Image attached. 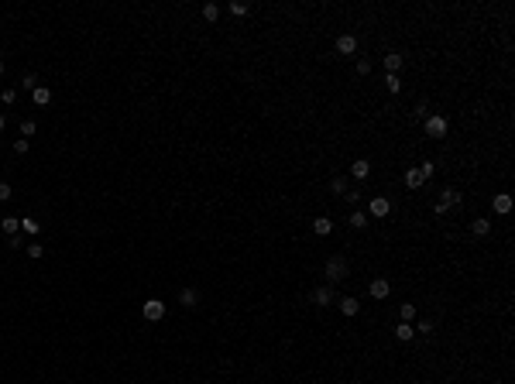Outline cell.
<instances>
[{
  "label": "cell",
  "mask_w": 515,
  "mask_h": 384,
  "mask_svg": "<svg viewBox=\"0 0 515 384\" xmlns=\"http://www.w3.org/2000/svg\"><path fill=\"white\" fill-rule=\"evenodd\" d=\"M347 274H351L347 258H343V254H333V258L326 261V282H330V285H340V282H347Z\"/></svg>",
  "instance_id": "cell-1"
},
{
  "label": "cell",
  "mask_w": 515,
  "mask_h": 384,
  "mask_svg": "<svg viewBox=\"0 0 515 384\" xmlns=\"http://www.w3.org/2000/svg\"><path fill=\"white\" fill-rule=\"evenodd\" d=\"M426 137H433V141H440V137H446V131H450V120H446L443 113H429L426 117V124H423Z\"/></svg>",
  "instance_id": "cell-2"
},
{
  "label": "cell",
  "mask_w": 515,
  "mask_h": 384,
  "mask_svg": "<svg viewBox=\"0 0 515 384\" xmlns=\"http://www.w3.org/2000/svg\"><path fill=\"white\" fill-rule=\"evenodd\" d=\"M460 199H464V196H460V192L454 189V185H446V189L440 192V199H436V206H433V213H436V216H443L446 209H454V206H460Z\"/></svg>",
  "instance_id": "cell-3"
},
{
  "label": "cell",
  "mask_w": 515,
  "mask_h": 384,
  "mask_svg": "<svg viewBox=\"0 0 515 384\" xmlns=\"http://www.w3.org/2000/svg\"><path fill=\"white\" fill-rule=\"evenodd\" d=\"M388 213H392V199H388V196H371V203H367V216H371V220H385Z\"/></svg>",
  "instance_id": "cell-4"
},
{
  "label": "cell",
  "mask_w": 515,
  "mask_h": 384,
  "mask_svg": "<svg viewBox=\"0 0 515 384\" xmlns=\"http://www.w3.org/2000/svg\"><path fill=\"white\" fill-rule=\"evenodd\" d=\"M337 302V288L333 285H320L316 292H313V305H320V309H326V305Z\"/></svg>",
  "instance_id": "cell-5"
},
{
  "label": "cell",
  "mask_w": 515,
  "mask_h": 384,
  "mask_svg": "<svg viewBox=\"0 0 515 384\" xmlns=\"http://www.w3.org/2000/svg\"><path fill=\"white\" fill-rule=\"evenodd\" d=\"M367 292H371V298H378V302H381V298H388V295H392V282H388V278H381V274H378V278H371V285H367Z\"/></svg>",
  "instance_id": "cell-6"
},
{
  "label": "cell",
  "mask_w": 515,
  "mask_h": 384,
  "mask_svg": "<svg viewBox=\"0 0 515 384\" xmlns=\"http://www.w3.org/2000/svg\"><path fill=\"white\" fill-rule=\"evenodd\" d=\"M141 312H145V319H148V323H158V319H165V302H161V298H148Z\"/></svg>",
  "instance_id": "cell-7"
},
{
  "label": "cell",
  "mask_w": 515,
  "mask_h": 384,
  "mask_svg": "<svg viewBox=\"0 0 515 384\" xmlns=\"http://www.w3.org/2000/svg\"><path fill=\"white\" fill-rule=\"evenodd\" d=\"M491 209L498 216H508L512 213V196H508V192H495L491 196Z\"/></svg>",
  "instance_id": "cell-8"
},
{
  "label": "cell",
  "mask_w": 515,
  "mask_h": 384,
  "mask_svg": "<svg viewBox=\"0 0 515 384\" xmlns=\"http://www.w3.org/2000/svg\"><path fill=\"white\" fill-rule=\"evenodd\" d=\"M333 48H337V55H354V52H357V38H354V34H340Z\"/></svg>",
  "instance_id": "cell-9"
},
{
  "label": "cell",
  "mask_w": 515,
  "mask_h": 384,
  "mask_svg": "<svg viewBox=\"0 0 515 384\" xmlns=\"http://www.w3.org/2000/svg\"><path fill=\"white\" fill-rule=\"evenodd\" d=\"M470 233H474V237H488V233H491V220H488V216H474V220H470Z\"/></svg>",
  "instance_id": "cell-10"
},
{
  "label": "cell",
  "mask_w": 515,
  "mask_h": 384,
  "mask_svg": "<svg viewBox=\"0 0 515 384\" xmlns=\"http://www.w3.org/2000/svg\"><path fill=\"white\" fill-rule=\"evenodd\" d=\"M367 175H371V161H367V158H357L354 165H351V179H357V182H364Z\"/></svg>",
  "instance_id": "cell-11"
},
{
  "label": "cell",
  "mask_w": 515,
  "mask_h": 384,
  "mask_svg": "<svg viewBox=\"0 0 515 384\" xmlns=\"http://www.w3.org/2000/svg\"><path fill=\"white\" fill-rule=\"evenodd\" d=\"M313 233H316V237H330L333 233V220L330 216H316V220H313Z\"/></svg>",
  "instance_id": "cell-12"
},
{
  "label": "cell",
  "mask_w": 515,
  "mask_h": 384,
  "mask_svg": "<svg viewBox=\"0 0 515 384\" xmlns=\"http://www.w3.org/2000/svg\"><path fill=\"white\" fill-rule=\"evenodd\" d=\"M337 302H340L343 316H357V312H361V302H357L354 295H343V298H337Z\"/></svg>",
  "instance_id": "cell-13"
},
{
  "label": "cell",
  "mask_w": 515,
  "mask_h": 384,
  "mask_svg": "<svg viewBox=\"0 0 515 384\" xmlns=\"http://www.w3.org/2000/svg\"><path fill=\"white\" fill-rule=\"evenodd\" d=\"M402 62H405V58H402V52H388V55H385V72H392V76H399Z\"/></svg>",
  "instance_id": "cell-14"
},
{
  "label": "cell",
  "mask_w": 515,
  "mask_h": 384,
  "mask_svg": "<svg viewBox=\"0 0 515 384\" xmlns=\"http://www.w3.org/2000/svg\"><path fill=\"white\" fill-rule=\"evenodd\" d=\"M402 182H405V189H419V185H423V175H419V168H416V165H412V168L409 172H405V175H402Z\"/></svg>",
  "instance_id": "cell-15"
},
{
  "label": "cell",
  "mask_w": 515,
  "mask_h": 384,
  "mask_svg": "<svg viewBox=\"0 0 515 384\" xmlns=\"http://www.w3.org/2000/svg\"><path fill=\"white\" fill-rule=\"evenodd\" d=\"M0 230H4L7 237H14V233L21 230V216H4V220H0Z\"/></svg>",
  "instance_id": "cell-16"
},
{
  "label": "cell",
  "mask_w": 515,
  "mask_h": 384,
  "mask_svg": "<svg viewBox=\"0 0 515 384\" xmlns=\"http://www.w3.org/2000/svg\"><path fill=\"white\" fill-rule=\"evenodd\" d=\"M347 223L354 226V230H364V226H367V213H364V209H354V213L347 216Z\"/></svg>",
  "instance_id": "cell-17"
},
{
  "label": "cell",
  "mask_w": 515,
  "mask_h": 384,
  "mask_svg": "<svg viewBox=\"0 0 515 384\" xmlns=\"http://www.w3.org/2000/svg\"><path fill=\"white\" fill-rule=\"evenodd\" d=\"M179 302H182L186 309H193V305L199 302V292H196V288H182V292H179Z\"/></svg>",
  "instance_id": "cell-18"
},
{
  "label": "cell",
  "mask_w": 515,
  "mask_h": 384,
  "mask_svg": "<svg viewBox=\"0 0 515 384\" xmlns=\"http://www.w3.org/2000/svg\"><path fill=\"white\" fill-rule=\"evenodd\" d=\"M412 336H416V329H412V323H399V326H395V339H402V343H409Z\"/></svg>",
  "instance_id": "cell-19"
},
{
  "label": "cell",
  "mask_w": 515,
  "mask_h": 384,
  "mask_svg": "<svg viewBox=\"0 0 515 384\" xmlns=\"http://www.w3.org/2000/svg\"><path fill=\"white\" fill-rule=\"evenodd\" d=\"M330 192H333V196H343V192H347V175H333V179H330Z\"/></svg>",
  "instance_id": "cell-20"
},
{
  "label": "cell",
  "mask_w": 515,
  "mask_h": 384,
  "mask_svg": "<svg viewBox=\"0 0 515 384\" xmlns=\"http://www.w3.org/2000/svg\"><path fill=\"white\" fill-rule=\"evenodd\" d=\"M31 100H34V103H38V106H45V103H48V100H52V90H48V86H38V90H34V93H31Z\"/></svg>",
  "instance_id": "cell-21"
},
{
  "label": "cell",
  "mask_w": 515,
  "mask_h": 384,
  "mask_svg": "<svg viewBox=\"0 0 515 384\" xmlns=\"http://www.w3.org/2000/svg\"><path fill=\"white\" fill-rule=\"evenodd\" d=\"M385 90L395 96V93H402V79L399 76H392V72H385Z\"/></svg>",
  "instance_id": "cell-22"
},
{
  "label": "cell",
  "mask_w": 515,
  "mask_h": 384,
  "mask_svg": "<svg viewBox=\"0 0 515 384\" xmlns=\"http://www.w3.org/2000/svg\"><path fill=\"white\" fill-rule=\"evenodd\" d=\"M21 230L28 233V237H34V233L42 230V223H38V220H31V216H24V220H21Z\"/></svg>",
  "instance_id": "cell-23"
},
{
  "label": "cell",
  "mask_w": 515,
  "mask_h": 384,
  "mask_svg": "<svg viewBox=\"0 0 515 384\" xmlns=\"http://www.w3.org/2000/svg\"><path fill=\"white\" fill-rule=\"evenodd\" d=\"M203 21H210V24L220 21V7L217 4H203Z\"/></svg>",
  "instance_id": "cell-24"
},
{
  "label": "cell",
  "mask_w": 515,
  "mask_h": 384,
  "mask_svg": "<svg viewBox=\"0 0 515 384\" xmlns=\"http://www.w3.org/2000/svg\"><path fill=\"white\" fill-rule=\"evenodd\" d=\"M399 316H402V323H412V319H416V302H402Z\"/></svg>",
  "instance_id": "cell-25"
},
{
  "label": "cell",
  "mask_w": 515,
  "mask_h": 384,
  "mask_svg": "<svg viewBox=\"0 0 515 384\" xmlns=\"http://www.w3.org/2000/svg\"><path fill=\"white\" fill-rule=\"evenodd\" d=\"M21 86H24V90H38V76H34V72H24V76H21Z\"/></svg>",
  "instance_id": "cell-26"
},
{
  "label": "cell",
  "mask_w": 515,
  "mask_h": 384,
  "mask_svg": "<svg viewBox=\"0 0 515 384\" xmlns=\"http://www.w3.org/2000/svg\"><path fill=\"white\" fill-rule=\"evenodd\" d=\"M248 11H251V4H244V0H234V4H230V14H237V17H244Z\"/></svg>",
  "instance_id": "cell-27"
},
{
  "label": "cell",
  "mask_w": 515,
  "mask_h": 384,
  "mask_svg": "<svg viewBox=\"0 0 515 384\" xmlns=\"http://www.w3.org/2000/svg\"><path fill=\"white\" fill-rule=\"evenodd\" d=\"M340 199H343V203H347V206H354V209H357V203H361V192H351V189H347V192H343V196H340Z\"/></svg>",
  "instance_id": "cell-28"
},
{
  "label": "cell",
  "mask_w": 515,
  "mask_h": 384,
  "mask_svg": "<svg viewBox=\"0 0 515 384\" xmlns=\"http://www.w3.org/2000/svg\"><path fill=\"white\" fill-rule=\"evenodd\" d=\"M419 168V175L423 179H433V172H436V161H423V165H416Z\"/></svg>",
  "instance_id": "cell-29"
},
{
  "label": "cell",
  "mask_w": 515,
  "mask_h": 384,
  "mask_svg": "<svg viewBox=\"0 0 515 384\" xmlns=\"http://www.w3.org/2000/svg\"><path fill=\"white\" fill-rule=\"evenodd\" d=\"M412 113H416V117H423V120H426V117H429V100H419Z\"/></svg>",
  "instance_id": "cell-30"
},
{
  "label": "cell",
  "mask_w": 515,
  "mask_h": 384,
  "mask_svg": "<svg viewBox=\"0 0 515 384\" xmlns=\"http://www.w3.org/2000/svg\"><path fill=\"white\" fill-rule=\"evenodd\" d=\"M42 254H45V247H42L38 240H34V244H28V258H34V261H38Z\"/></svg>",
  "instance_id": "cell-31"
},
{
  "label": "cell",
  "mask_w": 515,
  "mask_h": 384,
  "mask_svg": "<svg viewBox=\"0 0 515 384\" xmlns=\"http://www.w3.org/2000/svg\"><path fill=\"white\" fill-rule=\"evenodd\" d=\"M14 100H17V90H0V103H7V106H11Z\"/></svg>",
  "instance_id": "cell-32"
},
{
  "label": "cell",
  "mask_w": 515,
  "mask_h": 384,
  "mask_svg": "<svg viewBox=\"0 0 515 384\" xmlns=\"http://www.w3.org/2000/svg\"><path fill=\"white\" fill-rule=\"evenodd\" d=\"M34 131H38V124H34V120H24V124H21V137H31Z\"/></svg>",
  "instance_id": "cell-33"
},
{
  "label": "cell",
  "mask_w": 515,
  "mask_h": 384,
  "mask_svg": "<svg viewBox=\"0 0 515 384\" xmlns=\"http://www.w3.org/2000/svg\"><path fill=\"white\" fill-rule=\"evenodd\" d=\"M357 76H371V62L367 58H357Z\"/></svg>",
  "instance_id": "cell-34"
},
{
  "label": "cell",
  "mask_w": 515,
  "mask_h": 384,
  "mask_svg": "<svg viewBox=\"0 0 515 384\" xmlns=\"http://www.w3.org/2000/svg\"><path fill=\"white\" fill-rule=\"evenodd\" d=\"M11 196H14V189H11V185H7V182H0V203H7Z\"/></svg>",
  "instance_id": "cell-35"
},
{
  "label": "cell",
  "mask_w": 515,
  "mask_h": 384,
  "mask_svg": "<svg viewBox=\"0 0 515 384\" xmlns=\"http://www.w3.org/2000/svg\"><path fill=\"white\" fill-rule=\"evenodd\" d=\"M433 323H429V319H423V323H419V326H416V333H426V336H429V333H433Z\"/></svg>",
  "instance_id": "cell-36"
},
{
  "label": "cell",
  "mask_w": 515,
  "mask_h": 384,
  "mask_svg": "<svg viewBox=\"0 0 515 384\" xmlns=\"http://www.w3.org/2000/svg\"><path fill=\"white\" fill-rule=\"evenodd\" d=\"M14 151L24 155V151H28V137H17V141H14Z\"/></svg>",
  "instance_id": "cell-37"
},
{
  "label": "cell",
  "mask_w": 515,
  "mask_h": 384,
  "mask_svg": "<svg viewBox=\"0 0 515 384\" xmlns=\"http://www.w3.org/2000/svg\"><path fill=\"white\" fill-rule=\"evenodd\" d=\"M4 127H7V117H4V113H0V131H4Z\"/></svg>",
  "instance_id": "cell-38"
},
{
  "label": "cell",
  "mask_w": 515,
  "mask_h": 384,
  "mask_svg": "<svg viewBox=\"0 0 515 384\" xmlns=\"http://www.w3.org/2000/svg\"><path fill=\"white\" fill-rule=\"evenodd\" d=\"M0 76H4V62H0Z\"/></svg>",
  "instance_id": "cell-39"
}]
</instances>
